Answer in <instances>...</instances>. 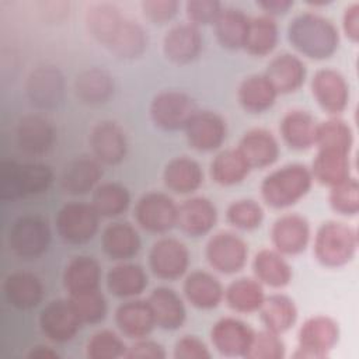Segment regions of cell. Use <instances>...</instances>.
Listing matches in <instances>:
<instances>
[{
	"label": "cell",
	"instance_id": "cell-1",
	"mask_svg": "<svg viewBox=\"0 0 359 359\" xmlns=\"http://www.w3.org/2000/svg\"><path fill=\"white\" fill-rule=\"evenodd\" d=\"M84 25L88 35L108 53L121 60H132L147 49V34L116 4L94 3L86 8Z\"/></svg>",
	"mask_w": 359,
	"mask_h": 359
},
{
	"label": "cell",
	"instance_id": "cell-2",
	"mask_svg": "<svg viewBox=\"0 0 359 359\" xmlns=\"http://www.w3.org/2000/svg\"><path fill=\"white\" fill-rule=\"evenodd\" d=\"M287 39L302 56L325 60L338 50L339 31L330 18L306 11L293 17L289 22Z\"/></svg>",
	"mask_w": 359,
	"mask_h": 359
},
{
	"label": "cell",
	"instance_id": "cell-3",
	"mask_svg": "<svg viewBox=\"0 0 359 359\" xmlns=\"http://www.w3.org/2000/svg\"><path fill=\"white\" fill-rule=\"evenodd\" d=\"M307 165L290 163L271 171L261 182L262 201L272 209H286L302 201L313 185Z\"/></svg>",
	"mask_w": 359,
	"mask_h": 359
},
{
	"label": "cell",
	"instance_id": "cell-4",
	"mask_svg": "<svg viewBox=\"0 0 359 359\" xmlns=\"http://www.w3.org/2000/svg\"><path fill=\"white\" fill-rule=\"evenodd\" d=\"M53 182V171L43 163H18L3 160L0 164V198L15 201L20 198L39 195Z\"/></svg>",
	"mask_w": 359,
	"mask_h": 359
},
{
	"label": "cell",
	"instance_id": "cell-5",
	"mask_svg": "<svg viewBox=\"0 0 359 359\" xmlns=\"http://www.w3.org/2000/svg\"><path fill=\"white\" fill-rule=\"evenodd\" d=\"M356 250V230L346 223L328 220L316 231L313 252L323 266L341 268L353 259Z\"/></svg>",
	"mask_w": 359,
	"mask_h": 359
},
{
	"label": "cell",
	"instance_id": "cell-6",
	"mask_svg": "<svg viewBox=\"0 0 359 359\" xmlns=\"http://www.w3.org/2000/svg\"><path fill=\"white\" fill-rule=\"evenodd\" d=\"M52 233L46 219L39 215H24L14 220L8 230V247L21 259L42 257L50 244Z\"/></svg>",
	"mask_w": 359,
	"mask_h": 359
},
{
	"label": "cell",
	"instance_id": "cell-7",
	"mask_svg": "<svg viewBox=\"0 0 359 359\" xmlns=\"http://www.w3.org/2000/svg\"><path fill=\"white\" fill-rule=\"evenodd\" d=\"M198 111L195 100L178 90H165L156 94L149 107L153 125L165 132L184 130Z\"/></svg>",
	"mask_w": 359,
	"mask_h": 359
},
{
	"label": "cell",
	"instance_id": "cell-8",
	"mask_svg": "<svg viewBox=\"0 0 359 359\" xmlns=\"http://www.w3.org/2000/svg\"><path fill=\"white\" fill-rule=\"evenodd\" d=\"M100 219L91 203L69 202L56 213L55 226L65 243L81 245L94 238L100 227Z\"/></svg>",
	"mask_w": 359,
	"mask_h": 359
},
{
	"label": "cell",
	"instance_id": "cell-9",
	"mask_svg": "<svg viewBox=\"0 0 359 359\" xmlns=\"http://www.w3.org/2000/svg\"><path fill=\"white\" fill-rule=\"evenodd\" d=\"M339 339L338 323L328 316L307 318L297 332V348L293 353L300 359H321L334 349Z\"/></svg>",
	"mask_w": 359,
	"mask_h": 359
},
{
	"label": "cell",
	"instance_id": "cell-10",
	"mask_svg": "<svg viewBox=\"0 0 359 359\" xmlns=\"http://www.w3.org/2000/svg\"><path fill=\"white\" fill-rule=\"evenodd\" d=\"M205 257L212 269L223 275L240 272L248 259V245L238 234L222 230L206 243Z\"/></svg>",
	"mask_w": 359,
	"mask_h": 359
},
{
	"label": "cell",
	"instance_id": "cell-11",
	"mask_svg": "<svg viewBox=\"0 0 359 359\" xmlns=\"http://www.w3.org/2000/svg\"><path fill=\"white\" fill-rule=\"evenodd\" d=\"M178 205L164 192L151 191L139 198L135 205L133 217L146 231L154 234L168 233L177 226Z\"/></svg>",
	"mask_w": 359,
	"mask_h": 359
},
{
	"label": "cell",
	"instance_id": "cell-12",
	"mask_svg": "<svg viewBox=\"0 0 359 359\" xmlns=\"http://www.w3.org/2000/svg\"><path fill=\"white\" fill-rule=\"evenodd\" d=\"M189 266L187 245L174 237H161L153 243L149 251V268L163 280H177L185 275Z\"/></svg>",
	"mask_w": 359,
	"mask_h": 359
},
{
	"label": "cell",
	"instance_id": "cell-13",
	"mask_svg": "<svg viewBox=\"0 0 359 359\" xmlns=\"http://www.w3.org/2000/svg\"><path fill=\"white\" fill-rule=\"evenodd\" d=\"M38 324L41 332L57 344L72 341L83 325L69 297L49 302L39 313Z\"/></svg>",
	"mask_w": 359,
	"mask_h": 359
},
{
	"label": "cell",
	"instance_id": "cell-14",
	"mask_svg": "<svg viewBox=\"0 0 359 359\" xmlns=\"http://www.w3.org/2000/svg\"><path fill=\"white\" fill-rule=\"evenodd\" d=\"M25 94L38 109H53L60 105L65 95V79L55 66L35 67L27 77Z\"/></svg>",
	"mask_w": 359,
	"mask_h": 359
},
{
	"label": "cell",
	"instance_id": "cell-15",
	"mask_svg": "<svg viewBox=\"0 0 359 359\" xmlns=\"http://www.w3.org/2000/svg\"><path fill=\"white\" fill-rule=\"evenodd\" d=\"M311 93L318 107L331 116H338L348 108L349 84L335 69L317 70L311 79Z\"/></svg>",
	"mask_w": 359,
	"mask_h": 359
},
{
	"label": "cell",
	"instance_id": "cell-16",
	"mask_svg": "<svg viewBox=\"0 0 359 359\" xmlns=\"http://www.w3.org/2000/svg\"><path fill=\"white\" fill-rule=\"evenodd\" d=\"M191 149L202 153L217 150L226 140L227 125L215 111H198L184 129Z\"/></svg>",
	"mask_w": 359,
	"mask_h": 359
},
{
	"label": "cell",
	"instance_id": "cell-17",
	"mask_svg": "<svg viewBox=\"0 0 359 359\" xmlns=\"http://www.w3.org/2000/svg\"><path fill=\"white\" fill-rule=\"evenodd\" d=\"M255 331L243 320L223 317L210 330L213 348L227 358H245Z\"/></svg>",
	"mask_w": 359,
	"mask_h": 359
},
{
	"label": "cell",
	"instance_id": "cell-18",
	"mask_svg": "<svg viewBox=\"0 0 359 359\" xmlns=\"http://www.w3.org/2000/svg\"><path fill=\"white\" fill-rule=\"evenodd\" d=\"M310 223L299 213L279 216L271 227L273 248L282 255H299L310 243Z\"/></svg>",
	"mask_w": 359,
	"mask_h": 359
},
{
	"label": "cell",
	"instance_id": "cell-19",
	"mask_svg": "<svg viewBox=\"0 0 359 359\" xmlns=\"http://www.w3.org/2000/svg\"><path fill=\"white\" fill-rule=\"evenodd\" d=\"M90 147L93 156L107 165L123 161L128 153V139L122 126L114 121H101L90 132Z\"/></svg>",
	"mask_w": 359,
	"mask_h": 359
},
{
	"label": "cell",
	"instance_id": "cell-20",
	"mask_svg": "<svg viewBox=\"0 0 359 359\" xmlns=\"http://www.w3.org/2000/svg\"><path fill=\"white\" fill-rule=\"evenodd\" d=\"M203 38L198 27L189 22H180L171 27L163 36V53L174 65L192 63L201 55Z\"/></svg>",
	"mask_w": 359,
	"mask_h": 359
},
{
	"label": "cell",
	"instance_id": "cell-21",
	"mask_svg": "<svg viewBox=\"0 0 359 359\" xmlns=\"http://www.w3.org/2000/svg\"><path fill=\"white\" fill-rule=\"evenodd\" d=\"M217 223V209L205 196H194L178 205L177 227L189 237H202Z\"/></svg>",
	"mask_w": 359,
	"mask_h": 359
},
{
	"label": "cell",
	"instance_id": "cell-22",
	"mask_svg": "<svg viewBox=\"0 0 359 359\" xmlns=\"http://www.w3.org/2000/svg\"><path fill=\"white\" fill-rule=\"evenodd\" d=\"M56 135L52 123L38 114L24 115L15 128V142L21 151L29 156H42L48 153Z\"/></svg>",
	"mask_w": 359,
	"mask_h": 359
},
{
	"label": "cell",
	"instance_id": "cell-23",
	"mask_svg": "<svg viewBox=\"0 0 359 359\" xmlns=\"http://www.w3.org/2000/svg\"><path fill=\"white\" fill-rule=\"evenodd\" d=\"M264 74L278 94H292L304 84L307 69L299 56L283 52L269 60Z\"/></svg>",
	"mask_w": 359,
	"mask_h": 359
},
{
	"label": "cell",
	"instance_id": "cell-24",
	"mask_svg": "<svg viewBox=\"0 0 359 359\" xmlns=\"http://www.w3.org/2000/svg\"><path fill=\"white\" fill-rule=\"evenodd\" d=\"M102 178L101 163L95 157H77L72 160L62 171L60 188L72 196L93 192Z\"/></svg>",
	"mask_w": 359,
	"mask_h": 359
},
{
	"label": "cell",
	"instance_id": "cell-25",
	"mask_svg": "<svg viewBox=\"0 0 359 359\" xmlns=\"http://www.w3.org/2000/svg\"><path fill=\"white\" fill-rule=\"evenodd\" d=\"M238 151L243 154L250 168L271 167L279 158L280 147L272 132L264 128L247 130L238 142Z\"/></svg>",
	"mask_w": 359,
	"mask_h": 359
},
{
	"label": "cell",
	"instance_id": "cell-26",
	"mask_svg": "<svg viewBox=\"0 0 359 359\" xmlns=\"http://www.w3.org/2000/svg\"><path fill=\"white\" fill-rule=\"evenodd\" d=\"M3 294L11 307L22 311L31 310L42 302L43 283L32 272L15 271L6 276Z\"/></svg>",
	"mask_w": 359,
	"mask_h": 359
},
{
	"label": "cell",
	"instance_id": "cell-27",
	"mask_svg": "<svg viewBox=\"0 0 359 359\" xmlns=\"http://www.w3.org/2000/svg\"><path fill=\"white\" fill-rule=\"evenodd\" d=\"M187 302L199 310L216 309L224 297V287L220 280L206 271H192L182 283Z\"/></svg>",
	"mask_w": 359,
	"mask_h": 359
},
{
	"label": "cell",
	"instance_id": "cell-28",
	"mask_svg": "<svg viewBox=\"0 0 359 359\" xmlns=\"http://www.w3.org/2000/svg\"><path fill=\"white\" fill-rule=\"evenodd\" d=\"M146 300L151 309L156 327L175 331L185 323L187 310L184 302L172 289L165 286L154 287Z\"/></svg>",
	"mask_w": 359,
	"mask_h": 359
},
{
	"label": "cell",
	"instance_id": "cell-29",
	"mask_svg": "<svg viewBox=\"0 0 359 359\" xmlns=\"http://www.w3.org/2000/svg\"><path fill=\"white\" fill-rule=\"evenodd\" d=\"M115 324L121 334L129 339L149 337L156 323L147 300L129 299L115 310Z\"/></svg>",
	"mask_w": 359,
	"mask_h": 359
},
{
	"label": "cell",
	"instance_id": "cell-30",
	"mask_svg": "<svg viewBox=\"0 0 359 359\" xmlns=\"http://www.w3.org/2000/svg\"><path fill=\"white\" fill-rule=\"evenodd\" d=\"M140 245L142 243L137 230L128 222L109 223L101 236L102 251L114 261H129L137 255Z\"/></svg>",
	"mask_w": 359,
	"mask_h": 359
},
{
	"label": "cell",
	"instance_id": "cell-31",
	"mask_svg": "<svg viewBox=\"0 0 359 359\" xmlns=\"http://www.w3.org/2000/svg\"><path fill=\"white\" fill-rule=\"evenodd\" d=\"M163 182L171 192L188 195L198 191L203 184V171L196 160L188 156H178L165 164Z\"/></svg>",
	"mask_w": 359,
	"mask_h": 359
},
{
	"label": "cell",
	"instance_id": "cell-32",
	"mask_svg": "<svg viewBox=\"0 0 359 359\" xmlns=\"http://www.w3.org/2000/svg\"><path fill=\"white\" fill-rule=\"evenodd\" d=\"M316 118L303 109L287 111L279 125V132L283 142L293 150H309L316 144L317 135Z\"/></svg>",
	"mask_w": 359,
	"mask_h": 359
},
{
	"label": "cell",
	"instance_id": "cell-33",
	"mask_svg": "<svg viewBox=\"0 0 359 359\" xmlns=\"http://www.w3.org/2000/svg\"><path fill=\"white\" fill-rule=\"evenodd\" d=\"M101 266L91 255L73 257L63 271V287L69 296L100 289Z\"/></svg>",
	"mask_w": 359,
	"mask_h": 359
},
{
	"label": "cell",
	"instance_id": "cell-34",
	"mask_svg": "<svg viewBox=\"0 0 359 359\" xmlns=\"http://www.w3.org/2000/svg\"><path fill=\"white\" fill-rule=\"evenodd\" d=\"M114 77L102 67H88L74 80V93L86 105H101L114 95Z\"/></svg>",
	"mask_w": 359,
	"mask_h": 359
},
{
	"label": "cell",
	"instance_id": "cell-35",
	"mask_svg": "<svg viewBox=\"0 0 359 359\" xmlns=\"http://www.w3.org/2000/svg\"><path fill=\"white\" fill-rule=\"evenodd\" d=\"M252 272L261 285L273 289L287 286L293 276L292 266L285 259V255L275 248H262L254 255Z\"/></svg>",
	"mask_w": 359,
	"mask_h": 359
},
{
	"label": "cell",
	"instance_id": "cell-36",
	"mask_svg": "<svg viewBox=\"0 0 359 359\" xmlns=\"http://www.w3.org/2000/svg\"><path fill=\"white\" fill-rule=\"evenodd\" d=\"M149 279L144 269L133 262L122 261L107 273V289L118 299H136L147 287Z\"/></svg>",
	"mask_w": 359,
	"mask_h": 359
},
{
	"label": "cell",
	"instance_id": "cell-37",
	"mask_svg": "<svg viewBox=\"0 0 359 359\" xmlns=\"http://www.w3.org/2000/svg\"><path fill=\"white\" fill-rule=\"evenodd\" d=\"M278 95L265 74H250L241 80L237 88V101L250 114H262L271 109Z\"/></svg>",
	"mask_w": 359,
	"mask_h": 359
},
{
	"label": "cell",
	"instance_id": "cell-38",
	"mask_svg": "<svg viewBox=\"0 0 359 359\" xmlns=\"http://www.w3.org/2000/svg\"><path fill=\"white\" fill-rule=\"evenodd\" d=\"M258 313L264 328L278 335L289 331L297 320V307L294 302L282 293L265 296Z\"/></svg>",
	"mask_w": 359,
	"mask_h": 359
},
{
	"label": "cell",
	"instance_id": "cell-39",
	"mask_svg": "<svg viewBox=\"0 0 359 359\" xmlns=\"http://www.w3.org/2000/svg\"><path fill=\"white\" fill-rule=\"evenodd\" d=\"M250 17L237 7H223L222 13L213 22L215 36L219 45L229 50L244 48Z\"/></svg>",
	"mask_w": 359,
	"mask_h": 359
},
{
	"label": "cell",
	"instance_id": "cell-40",
	"mask_svg": "<svg viewBox=\"0 0 359 359\" xmlns=\"http://www.w3.org/2000/svg\"><path fill=\"white\" fill-rule=\"evenodd\" d=\"M265 299L264 285L255 278H238L224 289L223 300L236 313H257Z\"/></svg>",
	"mask_w": 359,
	"mask_h": 359
},
{
	"label": "cell",
	"instance_id": "cell-41",
	"mask_svg": "<svg viewBox=\"0 0 359 359\" xmlns=\"http://www.w3.org/2000/svg\"><path fill=\"white\" fill-rule=\"evenodd\" d=\"M279 41V28L275 18L261 14L250 18L244 50L255 57H264L273 52Z\"/></svg>",
	"mask_w": 359,
	"mask_h": 359
},
{
	"label": "cell",
	"instance_id": "cell-42",
	"mask_svg": "<svg viewBox=\"0 0 359 359\" xmlns=\"http://www.w3.org/2000/svg\"><path fill=\"white\" fill-rule=\"evenodd\" d=\"M310 171L314 181L331 188L351 177L349 154L334 150H317Z\"/></svg>",
	"mask_w": 359,
	"mask_h": 359
},
{
	"label": "cell",
	"instance_id": "cell-43",
	"mask_svg": "<svg viewBox=\"0 0 359 359\" xmlns=\"http://www.w3.org/2000/svg\"><path fill=\"white\" fill-rule=\"evenodd\" d=\"M251 168L238 149L222 150L210 163V177L222 187H233L243 182Z\"/></svg>",
	"mask_w": 359,
	"mask_h": 359
},
{
	"label": "cell",
	"instance_id": "cell-44",
	"mask_svg": "<svg viewBox=\"0 0 359 359\" xmlns=\"http://www.w3.org/2000/svg\"><path fill=\"white\" fill-rule=\"evenodd\" d=\"M100 217L114 219L125 213L130 205V194L119 182H102L95 187L91 202Z\"/></svg>",
	"mask_w": 359,
	"mask_h": 359
},
{
	"label": "cell",
	"instance_id": "cell-45",
	"mask_svg": "<svg viewBox=\"0 0 359 359\" xmlns=\"http://www.w3.org/2000/svg\"><path fill=\"white\" fill-rule=\"evenodd\" d=\"M353 144V133L351 126L338 116H331L330 119L317 125L316 147L317 150H334L351 154Z\"/></svg>",
	"mask_w": 359,
	"mask_h": 359
},
{
	"label": "cell",
	"instance_id": "cell-46",
	"mask_svg": "<svg viewBox=\"0 0 359 359\" xmlns=\"http://www.w3.org/2000/svg\"><path fill=\"white\" fill-rule=\"evenodd\" d=\"M226 219L234 229L251 231L261 226L264 220V209L254 199H237L229 205Z\"/></svg>",
	"mask_w": 359,
	"mask_h": 359
},
{
	"label": "cell",
	"instance_id": "cell-47",
	"mask_svg": "<svg viewBox=\"0 0 359 359\" xmlns=\"http://www.w3.org/2000/svg\"><path fill=\"white\" fill-rule=\"evenodd\" d=\"M128 346L123 339L111 330H100L90 337L86 345V355L90 359L125 358Z\"/></svg>",
	"mask_w": 359,
	"mask_h": 359
},
{
	"label": "cell",
	"instance_id": "cell-48",
	"mask_svg": "<svg viewBox=\"0 0 359 359\" xmlns=\"http://www.w3.org/2000/svg\"><path fill=\"white\" fill-rule=\"evenodd\" d=\"M328 202L331 209L342 216H355L359 212V184L349 177L330 188Z\"/></svg>",
	"mask_w": 359,
	"mask_h": 359
},
{
	"label": "cell",
	"instance_id": "cell-49",
	"mask_svg": "<svg viewBox=\"0 0 359 359\" xmlns=\"http://www.w3.org/2000/svg\"><path fill=\"white\" fill-rule=\"evenodd\" d=\"M83 324H98L107 316V300L100 289L69 296Z\"/></svg>",
	"mask_w": 359,
	"mask_h": 359
},
{
	"label": "cell",
	"instance_id": "cell-50",
	"mask_svg": "<svg viewBox=\"0 0 359 359\" xmlns=\"http://www.w3.org/2000/svg\"><path fill=\"white\" fill-rule=\"evenodd\" d=\"M286 349L280 335L268 330H261L254 334L250 349L245 355L247 359H282Z\"/></svg>",
	"mask_w": 359,
	"mask_h": 359
},
{
	"label": "cell",
	"instance_id": "cell-51",
	"mask_svg": "<svg viewBox=\"0 0 359 359\" xmlns=\"http://www.w3.org/2000/svg\"><path fill=\"white\" fill-rule=\"evenodd\" d=\"M223 10V4L216 0H189L185 3L188 22L195 27L213 25Z\"/></svg>",
	"mask_w": 359,
	"mask_h": 359
},
{
	"label": "cell",
	"instance_id": "cell-52",
	"mask_svg": "<svg viewBox=\"0 0 359 359\" xmlns=\"http://www.w3.org/2000/svg\"><path fill=\"white\" fill-rule=\"evenodd\" d=\"M143 17L156 25H163L175 18L180 3L175 0H144L140 3Z\"/></svg>",
	"mask_w": 359,
	"mask_h": 359
},
{
	"label": "cell",
	"instance_id": "cell-53",
	"mask_svg": "<svg viewBox=\"0 0 359 359\" xmlns=\"http://www.w3.org/2000/svg\"><path fill=\"white\" fill-rule=\"evenodd\" d=\"M210 356L206 344L195 335H184L175 342L174 358L177 359H209Z\"/></svg>",
	"mask_w": 359,
	"mask_h": 359
},
{
	"label": "cell",
	"instance_id": "cell-54",
	"mask_svg": "<svg viewBox=\"0 0 359 359\" xmlns=\"http://www.w3.org/2000/svg\"><path fill=\"white\" fill-rule=\"evenodd\" d=\"M165 349L161 344L142 338L136 339L126 351L125 358L129 359H164L165 358Z\"/></svg>",
	"mask_w": 359,
	"mask_h": 359
},
{
	"label": "cell",
	"instance_id": "cell-55",
	"mask_svg": "<svg viewBox=\"0 0 359 359\" xmlns=\"http://www.w3.org/2000/svg\"><path fill=\"white\" fill-rule=\"evenodd\" d=\"M342 29L345 36L356 43L359 41V3L349 4L342 15Z\"/></svg>",
	"mask_w": 359,
	"mask_h": 359
},
{
	"label": "cell",
	"instance_id": "cell-56",
	"mask_svg": "<svg viewBox=\"0 0 359 359\" xmlns=\"http://www.w3.org/2000/svg\"><path fill=\"white\" fill-rule=\"evenodd\" d=\"M293 4L294 3L292 0H262V1H257V6L262 10V13L265 15L272 17V18L286 14L293 7Z\"/></svg>",
	"mask_w": 359,
	"mask_h": 359
},
{
	"label": "cell",
	"instance_id": "cell-57",
	"mask_svg": "<svg viewBox=\"0 0 359 359\" xmlns=\"http://www.w3.org/2000/svg\"><path fill=\"white\" fill-rule=\"evenodd\" d=\"M29 359H59L60 355L48 345H36L27 355Z\"/></svg>",
	"mask_w": 359,
	"mask_h": 359
}]
</instances>
